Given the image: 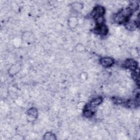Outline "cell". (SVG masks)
<instances>
[{
  "instance_id": "cell-1",
  "label": "cell",
  "mask_w": 140,
  "mask_h": 140,
  "mask_svg": "<svg viewBox=\"0 0 140 140\" xmlns=\"http://www.w3.org/2000/svg\"><path fill=\"white\" fill-rule=\"evenodd\" d=\"M105 13V8L101 6H96L91 13V15L93 18L96 19L98 17H103V15Z\"/></svg>"
},
{
  "instance_id": "cell-2",
  "label": "cell",
  "mask_w": 140,
  "mask_h": 140,
  "mask_svg": "<svg viewBox=\"0 0 140 140\" xmlns=\"http://www.w3.org/2000/svg\"><path fill=\"white\" fill-rule=\"evenodd\" d=\"M100 63L103 67H110L114 64V60L110 57H105L101 59Z\"/></svg>"
},
{
  "instance_id": "cell-3",
  "label": "cell",
  "mask_w": 140,
  "mask_h": 140,
  "mask_svg": "<svg viewBox=\"0 0 140 140\" xmlns=\"http://www.w3.org/2000/svg\"><path fill=\"white\" fill-rule=\"evenodd\" d=\"M125 66L127 69L132 71L137 69V63L133 59H128L125 63Z\"/></svg>"
},
{
  "instance_id": "cell-4",
  "label": "cell",
  "mask_w": 140,
  "mask_h": 140,
  "mask_svg": "<svg viewBox=\"0 0 140 140\" xmlns=\"http://www.w3.org/2000/svg\"><path fill=\"white\" fill-rule=\"evenodd\" d=\"M96 32L101 36H105L108 32V29L104 24L97 25L95 29Z\"/></svg>"
},
{
  "instance_id": "cell-5",
  "label": "cell",
  "mask_w": 140,
  "mask_h": 140,
  "mask_svg": "<svg viewBox=\"0 0 140 140\" xmlns=\"http://www.w3.org/2000/svg\"><path fill=\"white\" fill-rule=\"evenodd\" d=\"M102 102V98L101 97H98L93 99L90 103L88 107L90 108H94L97 106H99Z\"/></svg>"
},
{
  "instance_id": "cell-6",
  "label": "cell",
  "mask_w": 140,
  "mask_h": 140,
  "mask_svg": "<svg viewBox=\"0 0 140 140\" xmlns=\"http://www.w3.org/2000/svg\"><path fill=\"white\" fill-rule=\"evenodd\" d=\"M27 114L29 117H32L33 118H36L38 116V111L36 108H32L29 109L27 111Z\"/></svg>"
},
{
  "instance_id": "cell-7",
  "label": "cell",
  "mask_w": 140,
  "mask_h": 140,
  "mask_svg": "<svg viewBox=\"0 0 140 140\" xmlns=\"http://www.w3.org/2000/svg\"><path fill=\"white\" fill-rule=\"evenodd\" d=\"M20 66L18 64H15L13 65L11 68L9 70V73L11 75H15L17 74L18 72L20 71Z\"/></svg>"
},
{
  "instance_id": "cell-8",
  "label": "cell",
  "mask_w": 140,
  "mask_h": 140,
  "mask_svg": "<svg viewBox=\"0 0 140 140\" xmlns=\"http://www.w3.org/2000/svg\"><path fill=\"white\" fill-rule=\"evenodd\" d=\"M125 26L128 30H130V31H134L135 30H136V27H137V25L136 23L127 22L125 25Z\"/></svg>"
},
{
  "instance_id": "cell-9",
  "label": "cell",
  "mask_w": 140,
  "mask_h": 140,
  "mask_svg": "<svg viewBox=\"0 0 140 140\" xmlns=\"http://www.w3.org/2000/svg\"><path fill=\"white\" fill-rule=\"evenodd\" d=\"M84 116L86 118H90L94 115V111L91 108L88 107L87 109H85L83 112Z\"/></svg>"
},
{
  "instance_id": "cell-10",
  "label": "cell",
  "mask_w": 140,
  "mask_h": 140,
  "mask_svg": "<svg viewBox=\"0 0 140 140\" xmlns=\"http://www.w3.org/2000/svg\"><path fill=\"white\" fill-rule=\"evenodd\" d=\"M83 6L82 3L78 2H75L72 4V8L76 11H80L83 9Z\"/></svg>"
},
{
  "instance_id": "cell-11",
  "label": "cell",
  "mask_w": 140,
  "mask_h": 140,
  "mask_svg": "<svg viewBox=\"0 0 140 140\" xmlns=\"http://www.w3.org/2000/svg\"><path fill=\"white\" fill-rule=\"evenodd\" d=\"M43 138L45 139H56L55 135L53 133H51L50 132L46 133L44 135Z\"/></svg>"
},
{
  "instance_id": "cell-12",
  "label": "cell",
  "mask_w": 140,
  "mask_h": 140,
  "mask_svg": "<svg viewBox=\"0 0 140 140\" xmlns=\"http://www.w3.org/2000/svg\"><path fill=\"white\" fill-rule=\"evenodd\" d=\"M135 70V71H134L132 73V78L136 82H137V83L139 82V71L138 70Z\"/></svg>"
},
{
  "instance_id": "cell-13",
  "label": "cell",
  "mask_w": 140,
  "mask_h": 140,
  "mask_svg": "<svg viewBox=\"0 0 140 140\" xmlns=\"http://www.w3.org/2000/svg\"><path fill=\"white\" fill-rule=\"evenodd\" d=\"M85 106L86 105L84 102H81L79 103L78 105V107L79 109H81V110H82V109L84 108Z\"/></svg>"
}]
</instances>
